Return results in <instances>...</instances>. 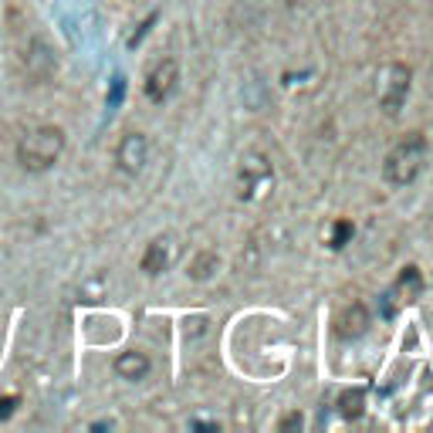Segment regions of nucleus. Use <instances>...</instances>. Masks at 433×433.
I'll use <instances>...</instances> for the list:
<instances>
[{
  "label": "nucleus",
  "mask_w": 433,
  "mask_h": 433,
  "mask_svg": "<svg viewBox=\"0 0 433 433\" xmlns=\"http://www.w3.org/2000/svg\"><path fill=\"white\" fill-rule=\"evenodd\" d=\"M24 65H27V75L34 78V81L51 78V72H55V51H51V44H48V41H41V38H34L31 44H27Z\"/></svg>",
  "instance_id": "7"
},
{
  "label": "nucleus",
  "mask_w": 433,
  "mask_h": 433,
  "mask_svg": "<svg viewBox=\"0 0 433 433\" xmlns=\"http://www.w3.org/2000/svg\"><path fill=\"white\" fill-rule=\"evenodd\" d=\"M423 163H427V139H423V132H410L389 149L386 163H382V176L389 187H410L420 176Z\"/></svg>",
  "instance_id": "2"
},
{
  "label": "nucleus",
  "mask_w": 433,
  "mask_h": 433,
  "mask_svg": "<svg viewBox=\"0 0 433 433\" xmlns=\"http://www.w3.org/2000/svg\"><path fill=\"white\" fill-rule=\"evenodd\" d=\"M112 369H115V376L129 379V382H139V379L149 376L152 362H149V356H146V352H139V349H129V352H119V356H115Z\"/></svg>",
  "instance_id": "10"
},
{
  "label": "nucleus",
  "mask_w": 433,
  "mask_h": 433,
  "mask_svg": "<svg viewBox=\"0 0 433 433\" xmlns=\"http://www.w3.org/2000/svg\"><path fill=\"white\" fill-rule=\"evenodd\" d=\"M366 328H369V312H366V305L352 302L335 315V335H339V339H359V335H366Z\"/></svg>",
  "instance_id": "8"
},
{
  "label": "nucleus",
  "mask_w": 433,
  "mask_h": 433,
  "mask_svg": "<svg viewBox=\"0 0 433 433\" xmlns=\"http://www.w3.org/2000/svg\"><path fill=\"white\" fill-rule=\"evenodd\" d=\"M176 81H180V65L173 58H163L152 65V72L146 75V98L163 105L173 92H176Z\"/></svg>",
  "instance_id": "6"
},
{
  "label": "nucleus",
  "mask_w": 433,
  "mask_h": 433,
  "mask_svg": "<svg viewBox=\"0 0 433 433\" xmlns=\"http://www.w3.org/2000/svg\"><path fill=\"white\" fill-rule=\"evenodd\" d=\"M237 183H241V200H258L264 196L271 183H274V170H271V159L264 152L251 149L241 156V170H237Z\"/></svg>",
  "instance_id": "4"
},
{
  "label": "nucleus",
  "mask_w": 433,
  "mask_h": 433,
  "mask_svg": "<svg viewBox=\"0 0 433 433\" xmlns=\"http://www.w3.org/2000/svg\"><path fill=\"white\" fill-rule=\"evenodd\" d=\"M291 427H302V416L298 413H291V416H284L281 420V430H291Z\"/></svg>",
  "instance_id": "16"
},
{
  "label": "nucleus",
  "mask_w": 433,
  "mask_h": 433,
  "mask_svg": "<svg viewBox=\"0 0 433 433\" xmlns=\"http://www.w3.org/2000/svg\"><path fill=\"white\" fill-rule=\"evenodd\" d=\"M146 159H149V139H146L142 132H126V135L119 139V146H115V163H119V170L135 176V173H142Z\"/></svg>",
  "instance_id": "5"
},
{
  "label": "nucleus",
  "mask_w": 433,
  "mask_h": 433,
  "mask_svg": "<svg viewBox=\"0 0 433 433\" xmlns=\"http://www.w3.org/2000/svg\"><path fill=\"white\" fill-rule=\"evenodd\" d=\"M213 267H217V254L204 251L196 261L189 264V278H193V281H207L210 274H213Z\"/></svg>",
  "instance_id": "12"
},
{
  "label": "nucleus",
  "mask_w": 433,
  "mask_h": 433,
  "mask_svg": "<svg viewBox=\"0 0 433 433\" xmlns=\"http://www.w3.org/2000/svg\"><path fill=\"white\" fill-rule=\"evenodd\" d=\"M65 152V129L61 126H34L18 139V163L27 173L51 170Z\"/></svg>",
  "instance_id": "1"
},
{
  "label": "nucleus",
  "mask_w": 433,
  "mask_h": 433,
  "mask_svg": "<svg viewBox=\"0 0 433 433\" xmlns=\"http://www.w3.org/2000/svg\"><path fill=\"white\" fill-rule=\"evenodd\" d=\"M349 237H352V224H349V220H335V227H332V241H328V247H335V251H342Z\"/></svg>",
  "instance_id": "14"
},
{
  "label": "nucleus",
  "mask_w": 433,
  "mask_h": 433,
  "mask_svg": "<svg viewBox=\"0 0 433 433\" xmlns=\"http://www.w3.org/2000/svg\"><path fill=\"white\" fill-rule=\"evenodd\" d=\"M410 68L406 65H399V61H389V65H382L376 75V98H379V109L389 115H399L403 109V102H406V95H410Z\"/></svg>",
  "instance_id": "3"
},
{
  "label": "nucleus",
  "mask_w": 433,
  "mask_h": 433,
  "mask_svg": "<svg viewBox=\"0 0 433 433\" xmlns=\"http://www.w3.org/2000/svg\"><path fill=\"white\" fill-rule=\"evenodd\" d=\"M393 295H399V302H416V298L423 295V278H420L416 267H403V274H399V281H396Z\"/></svg>",
  "instance_id": "11"
},
{
  "label": "nucleus",
  "mask_w": 433,
  "mask_h": 433,
  "mask_svg": "<svg viewBox=\"0 0 433 433\" xmlns=\"http://www.w3.org/2000/svg\"><path fill=\"white\" fill-rule=\"evenodd\" d=\"M18 406H20V396L14 393H7V396H0V423H4V420H11V416L18 413Z\"/></svg>",
  "instance_id": "15"
},
{
  "label": "nucleus",
  "mask_w": 433,
  "mask_h": 433,
  "mask_svg": "<svg viewBox=\"0 0 433 433\" xmlns=\"http://www.w3.org/2000/svg\"><path fill=\"white\" fill-rule=\"evenodd\" d=\"M176 258V244H173V237H152L149 247H146V254H142V271L146 274H163L166 267L173 264Z\"/></svg>",
  "instance_id": "9"
},
{
  "label": "nucleus",
  "mask_w": 433,
  "mask_h": 433,
  "mask_svg": "<svg viewBox=\"0 0 433 433\" xmlns=\"http://www.w3.org/2000/svg\"><path fill=\"white\" fill-rule=\"evenodd\" d=\"M362 406H366V393H362V389H349V393H342V416H345V420L362 416Z\"/></svg>",
  "instance_id": "13"
}]
</instances>
